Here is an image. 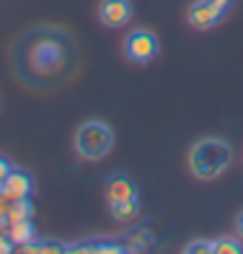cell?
Returning a JSON list of instances; mask_svg holds the SVG:
<instances>
[{
  "label": "cell",
  "instance_id": "1",
  "mask_svg": "<svg viewBox=\"0 0 243 254\" xmlns=\"http://www.w3.org/2000/svg\"><path fill=\"white\" fill-rule=\"evenodd\" d=\"M75 44L60 29H31L13 50V67L34 88H52L75 70Z\"/></svg>",
  "mask_w": 243,
  "mask_h": 254
},
{
  "label": "cell",
  "instance_id": "2",
  "mask_svg": "<svg viewBox=\"0 0 243 254\" xmlns=\"http://www.w3.org/2000/svg\"><path fill=\"white\" fill-rule=\"evenodd\" d=\"M233 161V148L223 137H202L189 148V171L199 182H215Z\"/></svg>",
  "mask_w": 243,
  "mask_h": 254
},
{
  "label": "cell",
  "instance_id": "3",
  "mask_svg": "<svg viewBox=\"0 0 243 254\" xmlns=\"http://www.w3.org/2000/svg\"><path fill=\"white\" fill-rule=\"evenodd\" d=\"M73 148L83 161H101L114 148V130L101 120H86L75 130Z\"/></svg>",
  "mask_w": 243,
  "mask_h": 254
},
{
  "label": "cell",
  "instance_id": "4",
  "mask_svg": "<svg viewBox=\"0 0 243 254\" xmlns=\"http://www.w3.org/2000/svg\"><path fill=\"white\" fill-rule=\"evenodd\" d=\"M233 3L236 0H196V3L189 5L187 21L196 31H210L228 16V10L233 8Z\"/></svg>",
  "mask_w": 243,
  "mask_h": 254
},
{
  "label": "cell",
  "instance_id": "5",
  "mask_svg": "<svg viewBox=\"0 0 243 254\" xmlns=\"http://www.w3.org/2000/svg\"><path fill=\"white\" fill-rule=\"evenodd\" d=\"M158 50H160L158 37H155L153 31H147V29H137V31H132L130 37H127V42H124V52H127V57H130L132 63H137V65L153 63L155 57H158Z\"/></svg>",
  "mask_w": 243,
  "mask_h": 254
},
{
  "label": "cell",
  "instance_id": "6",
  "mask_svg": "<svg viewBox=\"0 0 243 254\" xmlns=\"http://www.w3.org/2000/svg\"><path fill=\"white\" fill-rule=\"evenodd\" d=\"M98 18L109 29H122L132 18V3L130 0H101L98 5Z\"/></svg>",
  "mask_w": 243,
  "mask_h": 254
},
{
  "label": "cell",
  "instance_id": "7",
  "mask_svg": "<svg viewBox=\"0 0 243 254\" xmlns=\"http://www.w3.org/2000/svg\"><path fill=\"white\" fill-rule=\"evenodd\" d=\"M34 190V182L31 177L26 174V171H21V169H10L8 171V177L3 179V192L8 200H21V197H29Z\"/></svg>",
  "mask_w": 243,
  "mask_h": 254
},
{
  "label": "cell",
  "instance_id": "8",
  "mask_svg": "<svg viewBox=\"0 0 243 254\" xmlns=\"http://www.w3.org/2000/svg\"><path fill=\"white\" fill-rule=\"evenodd\" d=\"M103 194H106V202H124V200H135L137 197V187L135 182L127 174H114L109 177L106 187H103Z\"/></svg>",
  "mask_w": 243,
  "mask_h": 254
},
{
  "label": "cell",
  "instance_id": "9",
  "mask_svg": "<svg viewBox=\"0 0 243 254\" xmlns=\"http://www.w3.org/2000/svg\"><path fill=\"white\" fill-rule=\"evenodd\" d=\"M153 244H155V234L150 228H135L122 241L124 252H147Z\"/></svg>",
  "mask_w": 243,
  "mask_h": 254
},
{
  "label": "cell",
  "instance_id": "10",
  "mask_svg": "<svg viewBox=\"0 0 243 254\" xmlns=\"http://www.w3.org/2000/svg\"><path fill=\"white\" fill-rule=\"evenodd\" d=\"M8 239L13 241L16 247L29 244V241L37 239V228H34L31 218H24V221H13V223H8Z\"/></svg>",
  "mask_w": 243,
  "mask_h": 254
},
{
  "label": "cell",
  "instance_id": "11",
  "mask_svg": "<svg viewBox=\"0 0 243 254\" xmlns=\"http://www.w3.org/2000/svg\"><path fill=\"white\" fill-rule=\"evenodd\" d=\"M109 213L114 221H119V223H127V221H135L137 213H140V202L135 200H124V202H111L109 205Z\"/></svg>",
  "mask_w": 243,
  "mask_h": 254
},
{
  "label": "cell",
  "instance_id": "12",
  "mask_svg": "<svg viewBox=\"0 0 243 254\" xmlns=\"http://www.w3.org/2000/svg\"><path fill=\"white\" fill-rule=\"evenodd\" d=\"M34 215V205L29 197H21V200H10L8 205V213H5V223H13V221H24V218Z\"/></svg>",
  "mask_w": 243,
  "mask_h": 254
},
{
  "label": "cell",
  "instance_id": "13",
  "mask_svg": "<svg viewBox=\"0 0 243 254\" xmlns=\"http://www.w3.org/2000/svg\"><path fill=\"white\" fill-rule=\"evenodd\" d=\"M243 244L236 239H217L212 241V254H241Z\"/></svg>",
  "mask_w": 243,
  "mask_h": 254
},
{
  "label": "cell",
  "instance_id": "14",
  "mask_svg": "<svg viewBox=\"0 0 243 254\" xmlns=\"http://www.w3.org/2000/svg\"><path fill=\"white\" fill-rule=\"evenodd\" d=\"M187 254H212V241H204V239H196V241H189L184 247Z\"/></svg>",
  "mask_w": 243,
  "mask_h": 254
},
{
  "label": "cell",
  "instance_id": "15",
  "mask_svg": "<svg viewBox=\"0 0 243 254\" xmlns=\"http://www.w3.org/2000/svg\"><path fill=\"white\" fill-rule=\"evenodd\" d=\"M16 252V244L8 239V234H0V254H10Z\"/></svg>",
  "mask_w": 243,
  "mask_h": 254
},
{
  "label": "cell",
  "instance_id": "16",
  "mask_svg": "<svg viewBox=\"0 0 243 254\" xmlns=\"http://www.w3.org/2000/svg\"><path fill=\"white\" fill-rule=\"evenodd\" d=\"M10 169H13V166H10L5 158H0V190H3V179L8 177V171H10Z\"/></svg>",
  "mask_w": 243,
  "mask_h": 254
},
{
  "label": "cell",
  "instance_id": "17",
  "mask_svg": "<svg viewBox=\"0 0 243 254\" xmlns=\"http://www.w3.org/2000/svg\"><path fill=\"white\" fill-rule=\"evenodd\" d=\"M8 205H10V200L5 197L3 192H0V221H5V213H8Z\"/></svg>",
  "mask_w": 243,
  "mask_h": 254
},
{
  "label": "cell",
  "instance_id": "18",
  "mask_svg": "<svg viewBox=\"0 0 243 254\" xmlns=\"http://www.w3.org/2000/svg\"><path fill=\"white\" fill-rule=\"evenodd\" d=\"M236 236L243 241V210L238 213V218H236Z\"/></svg>",
  "mask_w": 243,
  "mask_h": 254
},
{
  "label": "cell",
  "instance_id": "19",
  "mask_svg": "<svg viewBox=\"0 0 243 254\" xmlns=\"http://www.w3.org/2000/svg\"><path fill=\"white\" fill-rule=\"evenodd\" d=\"M3 226H8V223H5V221H0V231H3Z\"/></svg>",
  "mask_w": 243,
  "mask_h": 254
}]
</instances>
